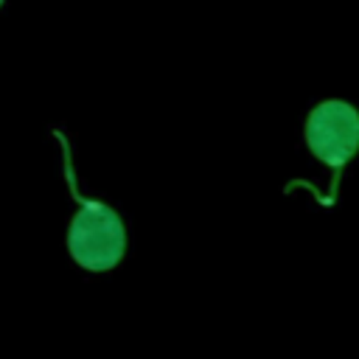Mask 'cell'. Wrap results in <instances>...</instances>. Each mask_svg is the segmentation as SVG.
<instances>
[{
	"instance_id": "6da1fadb",
	"label": "cell",
	"mask_w": 359,
	"mask_h": 359,
	"mask_svg": "<svg viewBox=\"0 0 359 359\" xmlns=\"http://www.w3.org/2000/svg\"><path fill=\"white\" fill-rule=\"evenodd\" d=\"M53 137L62 151V171H65V185L70 199L76 202V210L67 222L65 233V247L67 255L84 269V272H112L126 252V227L121 213L101 202L98 196H84L79 191L76 180V165H73V151L70 140L62 129H53Z\"/></svg>"
},
{
	"instance_id": "7a4b0ae2",
	"label": "cell",
	"mask_w": 359,
	"mask_h": 359,
	"mask_svg": "<svg viewBox=\"0 0 359 359\" xmlns=\"http://www.w3.org/2000/svg\"><path fill=\"white\" fill-rule=\"evenodd\" d=\"M303 143L309 154L328 171L325 205H334L342 174L351 165V160L359 154V107L345 98L317 101L306 115Z\"/></svg>"
},
{
	"instance_id": "3957f363",
	"label": "cell",
	"mask_w": 359,
	"mask_h": 359,
	"mask_svg": "<svg viewBox=\"0 0 359 359\" xmlns=\"http://www.w3.org/2000/svg\"><path fill=\"white\" fill-rule=\"evenodd\" d=\"M3 6H6V0H0V8H3Z\"/></svg>"
}]
</instances>
